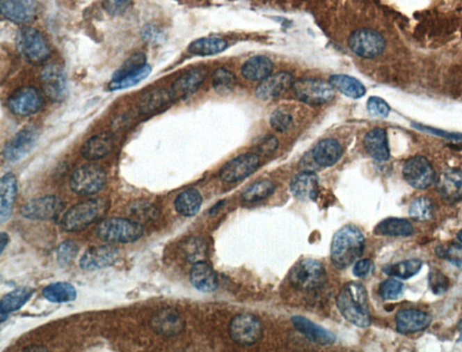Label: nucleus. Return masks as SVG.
<instances>
[{
    "instance_id": "nucleus-1",
    "label": "nucleus",
    "mask_w": 462,
    "mask_h": 352,
    "mask_svg": "<svg viewBox=\"0 0 462 352\" xmlns=\"http://www.w3.org/2000/svg\"><path fill=\"white\" fill-rule=\"evenodd\" d=\"M337 307L342 316L356 326L367 328L372 324L367 290L358 282H349L342 287L337 297Z\"/></svg>"
},
{
    "instance_id": "nucleus-2",
    "label": "nucleus",
    "mask_w": 462,
    "mask_h": 352,
    "mask_svg": "<svg viewBox=\"0 0 462 352\" xmlns=\"http://www.w3.org/2000/svg\"><path fill=\"white\" fill-rule=\"evenodd\" d=\"M365 238L360 230L353 224H346L333 236L330 257L334 266L346 269L363 254Z\"/></svg>"
},
{
    "instance_id": "nucleus-3",
    "label": "nucleus",
    "mask_w": 462,
    "mask_h": 352,
    "mask_svg": "<svg viewBox=\"0 0 462 352\" xmlns=\"http://www.w3.org/2000/svg\"><path fill=\"white\" fill-rule=\"evenodd\" d=\"M109 201L96 198L84 200L72 206L61 220V227L66 232H77L97 222L107 213Z\"/></svg>"
},
{
    "instance_id": "nucleus-4",
    "label": "nucleus",
    "mask_w": 462,
    "mask_h": 352,
    "mask_svg": "<svg viewBox=\"0 0 462 352\" xmlns=\"http://www.w3.org/2000/svg\"><path fill=\"white\" fill-rule=\"evenodd\" d=\"M97 236L111 244H129L144 236V227L129 218L111 217L103 220L97 227Z\"/></svg>"
},
{
    "instance_id": "nucleus-5",
    "label": "nucleus",
    "mask_w": 462,
    "mask_h": 352,
    "mask_svg": "<svg viewBox=\"0 0 462 352\" xmlns=\"http://www.w3.org/2000/svg\"><path fill=\"white\" fill-rule=\"evenodd\" d=\"M16 45L21 56L33 65H40L49 59V44L44 36L33 27L25 26L18 30Z\"/></svg>"
},
{
    "instance_id": "nucleus-6",
    "label": "nucleus",
    "mask_w": 462,
    "mask_h": 352,
    "mask_svg": "<svg viewBox=\"0 0 462 352\" xmlns=\"http://www.w3.org/2000/svg\"><path fill=\"white\" fill-rule=\"evenodd\" d=\"M107 183V173L98 164H85L76 169L70 180V187L80 196L95 195Z\"/></svg>"
},
{
    "instance_id": "nucleus-7",
    "label": "nucleus",
    "mask_w": 462,
    "mask_h": 352,
    "mask_svg": "<svg viewBox=\"0 0 462 352\" xmlns=\"http://www.w3.org/2000/svg\"><path fill=\"white\" fill-rule=\"evenodd\" d=\"M289 278L294 287L305 291L318 289L327 280L324 266L314 259L303 260L297 263L292 268Z\"/></svg>"
},
{
    "instance_id": "nucleus-8",
    "label": "nucleus",
    "mask_w": 462,
    "mask_h": 352,
    "mask_svg": "<svg viewBox=\"0 0 462 352\" xmlns=\"http://www.w3.org/2000/svg\"><path fill=\"white\" fill-rule=\"evenodd\" d=\"M231 339L236 344L251 346L257 344L263 335V326L256 316L249 314L237 315L229 326Z\"/></svg>"
},
{
    "instance_id": "nucleus-9",
    "label": "nucleus",
    "mask_w": 462,
    "mask_h": 352,
    "mask_svg": "<svg viewBox=\"0 0 462 352\" xmlns=\"http://www.w3.org/2000/svg\"><path fill=\"white\" fill-rule=\"evenodd\" d=\"M349 45L358 56L373 59L384 52L385 41L379 33L372 29H360L349 36Z\"/></svg>"
},
{
    "instance_id": "nucleus-10",
    "label": "nucleus",
    "mask_w": 462,
    "mask_h": 352,
    "mask_svg": "<svg viewBox=\"0 0 462 352\" xmlns=\"http://www.w3.org/2000/svg\"><path fill=\"white\" fill-rule=\"evenodd\" d=\"M65 208V203L59 197L48 195L30 200L20 209L26 220L47 221L56 220Z\"/></svg>"
},
{
    "instance_id": "nucleus-11",
    "label": "nucleus",
    "mask_w": 462,
    "mask_h": 352,
    "mask_svg": "<svg viewBox=\"0 0 462 352\" xmlns=\"http://www.w3.org/2000/svg\"><path fill=\"white\" fill-rule=\"evenodd\" d=\"M297 98L308 105H324L334 98V88L330 83L315 79H303L294 84Z\"/></svg>"
},
{
    "instance_id": "nucleus-12",
    "label": "nucleus",
    "mask_w": 462,
    "mask_h": 352,
    "mask_svg": "<svg viewBox=\"0 0 462 352\" xmlns=\"http://www.w3.org/2000/svg\"><path fill=\"white\" fill-rule=\"evenodd\" d=\"M404 180L416 190H427L436 181V171L427 158L415 156L407 160L403 167Z\"/></svg>"
},
{
    "instance_id": "nucleus-13",
    "label": "nucleus",
    "mask_w": 462,
    "mask_h": 352,
    "mask_svg": "<svg viewBox=\"0 0 462 352\" xmlns=\"http://www.w3.org/2000/svg\"><path fill=\"white\" fill-rule=\"evenodd\" d=\"M41 86L51 101L62 102L68 93L65 70L58 63L45 66L41 72Z\"/></svg>"
},
{
    "instance_id": "nucleus-14",
    "label": "nucleus",
    "mask_w": 462,
    "mask_h": 352,
    "mask_svg": "<svg viewBox=\"0 0 462 352\" xmlns=\"http://www.w3.org/2000/svg\"><path fill=\"white\" fill-rule=\"evenodd\" d=\"M120 250L114 245H97L85 252L79 265L84 271H97L114 266L120 259Z\"/></svg>"
},
{
    "instance_id": "nucleus-15",
    "label": "nucleus",
    "mask_w": 462,
    "mask_h": 352,
    "mask_svg": "<svg viewBox=\"0 0 462 352\" xmlns=\"http://www.w3.org/2000/svg\"><path fill=\"white\" fill-rule=\"evenodd\" d=\"M260 158L256 154L239 155L225 164L221 169L220 177L228 183H235L253 174L260 166Z\"/></svg>"
},
{
    "instance_id": "nucleus-16",
    "label": "nucleus",
    "mask_w": 462,
    "mask_h": 352,
    "mask_svg": "<svg viewBox=\"0 0 462 352\" xmlns=\"http://www.w3.org/2000/svg\"><path fill=\"white\" fill-rule=\"evenodd\" d=\"M41 93L33 87H22L9 97V110L17 116L26 117L36 114L42 106Z\"/></svg>"
},
{
    "instance_id": "nucleus-17",
    "label": "nucleus",
    "mask_w": 462,
    "mask_h": 352,
    "mask_svg": "<svg viewBox=\"0 0 462 352\" xmlns=\"http://www.w3.org/2000/svg\"><path fill=\"white\" fill-rule=\"evenodd\" d=\"M38 137L39 132L35 127H26L6 144L4 151H3V156L9 162H19L33 150Z\"/></svg>"
},
{
    "instance_id": "nucleus-18",
    "label": "nucleus",
    "mask_w": 462,
    "mask_h": 352,
    "mask_svg": "<svg viewBox=\"0 0 462 352\" xmlns=\"http://www.w3.org/2000/svg\"><path fill=\"white\" fill-rule=\"evenodd\" d=\"M1 13L16 24L30 22L38 12L36 0H0Z\"/></svg>"
},
{
    "instance_id": "nucleus-19",
    "label": "nucleus",
    "mask_w": 462,
    "mask_h": 352,
    "mask_svg": "<svg viewBox=\"0 0 462 352\" xmlns=\"http://www.w3.org/2000/svg\"><path fill=\"white\" fill-rule=\"evenodd\" d=\"M397 330L401 335H412L422 332L430 326L431 317L418 309H401L396 316Z\"/></svg>"
},
{
    "instance_id": "nucleus-20",
    "label": "nucleus",
    "mask_w": 462,
    "mask_h": 352,
    "mask_svg": "<svg viewBox=\"0 0 462 352\" xmlns=\"http://www.w3.org/2000/svg\"><path fill=\"white\" fill-rule=\"evenodd\" d=\"M206 77V71L203 69H193L176 79L170 89L173 101H178L193 95L202 86Z\"/></svg>"
},
{
    "instance_id": "nucleus-21",
    "label": "nucleus",
    "mask_w": 462,
    "mask_h": 352,
    "mask_svg": "<svg viewBox=\"0 0 462 352\" xmlns=\"http://www.w3.org/2000/svg\"><path fill=\"white\" fill-rule=\"evenodd\" d=\"M438 193L445 201L456 203L462 199V171L449 169L439 176L436 182Z\"/></svg>"
},
{
    "instance_id": "nucleus-22",
    "label": "nucleus",
    "mask_w": 462,
    "mask_h": 352,
    "mask_svg": "<svg viewBox=\"0 0 462 352\" xmlns=\"http://www.w3.org/2000/svg\"><path fill=\"white\" fill-rule=\"evenodd\" d=\"M294 78L289 72H279L264 79L257 86L256 95L263 101L278 98L293 86Z\"/></svg>"
},
{
    "instance_id": "nucleus-23",
    "label": "nucleus",
    "mask_w": 462,
    "mask_h": 352,
    "mask_svg": "<svg viewBox=\"0 0 462 352\" xmlns=\"http://www.w3.org/2000/svg\"><path fill=\"white\" fill-rule=\"evenodd\" d=\"M152 328L157 335L175 336L184 330V321L175 309L164 308L152 319Z\"/></svg>"
},
{
    "instance_id": "nucleus-24",
    "label": "nucleus",
    "mask_w": 462,
    "mask_h": 352,
    "mask_svg": "<svg viewBox=\"0 0 462 352\" xmlns=\"http://www.w3.org/2000/svg\"><path fill=\"white\" fill-rule=\"evenodd\" d=\"M292 323L294 328L305 335L309 341L321 346H329L336 342V336L324 327L318 326L309 319L303 316L292 317Z\"/></svg>"
},
{
    "instance_id": "nucleus-25",
    "label": "nucleus",
    "mask_w": 462,
    "mask_h": 352,
    "mask_svg": "<svg viewBox=\"0 0 462 352\" xmlns=\"http://www.w3.org/2000/svg\"><path fill=\"white\" fill-rule=\"evenodd\" d=\"M17 194V178L13 173L8 172L0 181V222L2 224L10 220Z\"/></svg>"
},
{
    "instance_id": "nucleus-26",
    "label": "nucleus",
    "mask_w": 462,
    "mask_h": 352,
    "mask_svg": "<svg viewBox=\"0 0 462 352\" xmlns=\"http://www.w3.org/2000/svg\"><path fill=\"white\" fill-rule=\"evenodd\" d=\"M114 137L107 132L99 133L88 139L81 147V153L88 160H99L111 153Z\"/></svg>"
},
{
    "instance_id": "nucleus-27",
    "label": "nucleus",
    "mask_w": 462,
    "mask_h": 352,
    "mask_svg": "<svg viewBox=\"0 0 462 352\" xmlns=\"http://www.w3.org/2000/svg\"><path fill=\"white\" fill-rule=\"evenodd\" d=\"M291 192L301 200H314L319 191V178L311 171H303L294 176L291 182Z\"/></svg>"
},
{
    "instance_id": "nucleus-28",
    "label": "nucleus",
    "mask_w": 462,
    "mask_h": 352,
    "mask_svg": "<svg viewBox=\"0 0 462 352\" xmlns=\"http://www.w3.org/2000/svg\"><path fill=\"white\" fill-rule=\"evenodd\" d=\"M190 280L193 287L200 292L212 293L218 288L217 275L205 261L194 263L191 270Z\"/></svg>"
},
{
    "instance_id": "nucleus-29",
    "label": "nucleus",
    "mask_w": 462,
    "mask_h": 352,
    "mask_svg": "<svg viewBox=\"0 0 462 352\" xmlns=\"http://www.w3.org/2000/svg\"><path fill=\"white\" fill-rule=\"evenodd\" d=\"M365 148L374 160L385 162L390 157L387 132L376 128L367 132L364 139Z\"/></svg>"
},
{
    "instance_id": "nucleus-30",
    "label": "nucleus",
    "mask_w": 462,
    "mask_h": 352,
    "mask_svg": "<svg viewBox=\"0 0 462 352\" xmlns=\"http://www.w3.org/2000/svg\"><path fill=\"white\" fill-rule=\"evenodd\" d=\"M342 148L336 139H325L315 145L312 157L314 162L321 167H331L339 162Z\"/></svg>"
},
{
    "instance_id": "nucleus-31",
    "label": "nucleus",
    "mask_w": 462,
    "mask_h": 352,
    "mask_svg": "<svg viewBox=\"0 0 462 352\" xmlns=\"http://www.w3.org/2000/svg\"><path fill=\"white\" fill-rule=\"evenodd\" d=\"M35 290L29 286H21L6 294L0 301V312H1V323H4L5 318L9 314L17 312L31 299Z\"/></svg>"
},
{
    "instance_id": "nucleus-32",
    "label": "nucleus",
    "mask_w": 462,
    "mask_h": 352,
    "mask_svg": "<svg viewBox=\"0 0 462 352\" xmlns=\"http://www.w3.org/2000/svg\"><path fill=\"white\" fill-rule=\"evenodd\" d=\"M273 70V63L266 56H255L242 66L243 77L249 81H260L269 77Z\"/></svg>"
},
{
    "instance_id": "nucleus-33",
    "label": "nucleus",
    "mask_w": 462,
    "mask_h": 352,
    "mask_svg": "<svg viewBox=\"0 0 462 352\" xmlns=\"http://www.w3.org/2000/svg\"><path fill=\"white\" fill-rule=\"evenodd\" d=\"M413 227L404 218L388 217L382 220L374 229L376 236H408L413 235Z\"/></svg>"
},
{
    "instance_id": "nucleus-34",
    "label": "nucleus",
    "mask_w": 462,
    "mask_h": 352,
    "mask_svg": "<svg viewBox=\"0 0 462 352\" xmlns=\"http://www.w3.org/2000/svg\"><path fill=\"white\" fill-rule=\"evenodd\" d=\"M202 205V197L196 189L184 190L175 200V211L186 217H193L198 213Z\"/></svg>"
},
{
    "instance_id": "nucleus-35",
    "label": "nucleus",
    "mask_w": 462,
    "mask_h": 352,
    "mask_svg": "<svg viewBox=\"0 0 462 352\" xmlns=\"http://www.w3.org/2000/svg\"><path fill=\"white\" fill-rule=\"evenodd\" d=\"M42 296L50 303H70L75 301L77 298V291L72 284L67 282H57L45 287L42 289Z\"/></svg>"
},
{
    "instance_id": "nucleus-36",
    "label": "nucleus",
    "mask_w": 462,
    "mask_h": 352,
    "mask_svg": "<svg viewBox=\"0 0 462 352\" xmlns=\"http://www.w3.org/2000/svg\"><path fill=\"white\" fill-rule=\"evenodd\" d=\"M330 84L334 89L338 90L351 98L358 99L365 95L366 88L357 79L345 75H334L330 78Z\"/></svg>"
},
{
    "instance_id": "nucleus-37",
    "label": "nucleus",
    "mask_w": 462,
    "mask_h": 352,
    "mask_svg": "<svg viewBox=\"0 0 462 352\" xmlns=\"http://www.w3.org/2000/svg\"><path fill=\"white\" fill-rule=\"evenodd\" d=\"M228 43L218 38H203L193 41L188 51L196 56H206L221 53L227 49Z\"/></svg>"
},
{
    "instance_id": "nucleus-38",
    "label": "nucleus",
    "mask_w": 462,
    "mask_h": 352,
    "mask_svg": "<svg viewBox=\"0 0 462 352\" xmlns=\"http://www.w3.org/2000/svg\"><path fill=\"white\" fill-rule=\"evenodd\" d=\"M152 72L150 66L145 63L142 68L135 70L129 74L123 75V77L112 79L109 84V90L118 91L125 90L127 88L133 87L141 83L145 79L148 77Z\"/></svg>"
},
{
    "instance_id": "nucleus-39",
    "label": "nucleus",
    "mask_w": 462,
    "mask_h": 352,
    "mask_svg": "<svg viewBox=\"0 0 462 352\" xmlns=\"http://www.w3.org/2000/svg\"><path fill=\"white\" fill-rule=\"evenodd\" d=\"M422 266V261L418 259H412L402 261L394 265L385 266L383 271L385 274L390 276H395L401 279H409L417 275L421 271Z\"/></svg>"
},
{
    "instance_id": "nucleus-40",
    "label": "nucleus",
    "mask_w": 462,
    "mask_h": 352,
    "mask_svg": "<svg viewBox=\"0 0 462 352\" xmlns=\"http://www.w3.org/2000/svg\"><path fill=\"white\" fill-rule=\"evenodd\" d=\"M273 191H275V185L272 181L269 180L257 181L242 193V199L248 203L262 201L271 196Z\"/></svg>"
},
{
    "instance_id": "nucleus-41",
    "label": "nucleus",
    "mask_w": 462,
    "mask_h": 352,
    "mask_svg": "<svg viewBox=\"0 0 462 352\" xmlns=\"http://www.w3.org/2000/svg\"><path fill=\"white\" fill-rule=\"evenodd\" d=\"M434 212L433 202L427 197L413 199L409 206V215L417 222H425L433 217Z\"/></svg>"
},
{
    "instance_id": "nucleus-42",
    "label": "nucleus",
    "mask_w": 462,
    "mask_h": 352,
    "mask_svg": "<svg viewBox=\"0 0 462 352\" xmlns=\"http://www.w3.org/2000/svg\"><path fill=\"white\" fill-rule=\"evenodd\" d=\"M173 102L170 92L165 90H157L144 97L141 102V112L143 114H151V112L160 110L165 107L167 103Z\"/></svg>"
},
{
    "instance_id": "nucleus-43",
    "label": "nucleus",
    "mask_w": 462,
    "mask_h": 352,
    "mask_svg": "<svg viewBox=\"0 0 462 352\" xmlns=\"http://www.w3.org/2000/svg\"><path fill=\"white\" fill-rule=\"evenodd\" d=\"M182 248L185 258L190 263L202 262L206 258L207 245L202 239L198 238L187 239Z\"/></svg>"
},
{
    "instance_id": "nucleus-44",
    "label": "nucleus",
    "mask_w": 462,
    "mask_h": 352,
    "mask_svg": "<svg viewBox=\"0 0 462 352\" xmlns=\"http://www.w3.org/2000/svg\"><path fill=\"white\" fill-rule=\"evenodd\" d=\"M236 84L235 75L229 70L225 68H218L216 70L212 77V86L216 91L221 95L229 93L234 89Z\"/></svg>"
},
{
    "instance_id": "nucleus-45",
    "label": "nucleus",
    "mask_w": 462,
    "mask_h": 352,
    "mask_svg": "<svg viewBox=\"0 0 462 352\" xmlns=\"http://www.w3.org/2000/svg\"><path fill=\"white\" fill-rule=\"evenodd\" d=\"M79 245L72 240H66L61 243L57 248V262L61 267H67L71 265L77 257Z\"/></svg>"
},
{
    "instance_id": "nucleus-46",
    "label": "nucleus",
    "mask_w": 462,
    "mask_h": 352,
    "mask_svg": "<svg viewBox=\"0 0 462 352\" xmlns=\"http://www.w3.org/2000/svg\"><path fill=\"white\" fill-rule=\"evenodd\" d=\"M436 254L438 257L462 269V245L458 244H451L446 247L442 245L437 247Z\"/></svg>"
},
{
    "instance_id": "nucleus-47",
    "label": "nucleus",
    "mask_w": 462,
    "mask_h": 352,
    "mask_svg": "<svg viewBox=\"0 0 462 352\" xmlns=\"http://www.w3.org/2000/svg\"><path fill=\"white\" fill-rule=\"evenodd\" d=\"M404 292V285L396 279H388L383 282L379 286V294L382 299L397 300L403 296Z\"/></svg>"
},
{
    "instance_id": "nucleus-48",
    "label": "nucleus",
    "mask_w": 462,
    "mask_h": 352,
    "mask_svg": "<svg viewBox=\"0 0 462 352\" xmlns=\"http://www.w3.org/2000/svg\"><path fill=\"white\" fill-rule=\"evenodd\" d=\"M270 124L276 132H285L291 128L293 124V117L285 110H276L270 117Z\"/></svg>"
},
{
    "instance_id": "nucleus-49",
    "label": "nucleus",
    "mask_w": 462,
    "mask_h": 352,
    "mask_svg": "<svg viewBox=\"0 0 462 352\" xmlns=\"http://www.w3.org/2000/svg\"><path fill=\"white\" fill-rule=\"evenodd\" d=\"M429 284L431 292L436 296H440L449 289V278L439 270L431 268L429 274Z\"/></svg>"
},
{
    "instance_id": "nucleus-50",
    "label": "nucleus",
    "mask_w": 462,
    "mask_h": 352,
    "mask_svg": "<svg viewBox=\"0 0 462 352\" xmlns=\"http://www.w3.org/2000/svg\"><path fill=\"white\" fill-rule=\"evenodd\" d=\"M367 110L373 116L385 118L388 116L390 107L384 100L373 96L367 101Z\"/></svg>"
},
{
    "instance_id": "nucleus-51",
    "label": "nucleus",
    "mask_w": 462,
    "mask_h": 352,
    "mask_svg": "<svg viewBox=\"0 0 462 352\" xmlns=\"http://www.w3.org/2000/svg\"><path fill=\"white\" fill-rule=\"evenodd\" d=\"M132 0H104V8L108 13L111 15H120L122 13Z\"/></svg>"
},
{
    "instance_id": "nucleus-52",
    "label": "nucleus",
    "mask_w": 462,
    "mask_h": 352,
    "mask_svg": "<svg viewBox=\"0 0 462 352\" xmlns=\"http://www.w3.org/2000/svg\"><path fill=\"white\" fill-rule=\"evenodd\" d=\"M374 270V263L372 260L364 259L356 263L353 274L358 278H366Z\"/></svg>"
},
{
    "instance_id": "nucleus-53",
    "label": "nucleus",
    "mask_w": 462,
    "mask_h": 352,
    "mask_svg": "<svg viewBox=\"0 0 462 352\" xmlns=\"http://www.w3.org/2000/svg\"><path fill=\"white\" fill-rule=\"evenodd\" d=\"M257 148L260 153L270 154L278 148V141L273 136H266V137L261 139Z\"/></svg>"
},
{
    "instance_id": "nucleus-54",
    "label": "nucleus",
    "mask_w": 462,
    "mask_h": 352,
    "mask_svg": "<svg viewBox=\"0 0 462 352\" xmlns=\"http://www.w3.org/2000/svg\"><path fill=\"white\" fill-rule=\"evenodd\" d=\"M9 242V236L7 233L1 232L0 234V254H3L6 247H7Z\"/></svg>"
},
{
    "instance_id": "nucleus-55",
    "label": "nucleus",
    "mask_w": 462,
    "mask_h": 352,
    "mask_svg": "<svg viewBox=\"0 0 462 352\" xmlns=\"http://www.w3.org/2000/svg\"><path fill=\"white\" fill-rule=\"evenodd\" d=\"M24 351H47V349L42 347V346H30V347H26Z\"/></svg>"
},
{
    "instance_id": "nucleus-56",
    "label": "nucleus",
    "mask_w": 462,
    "mask_h": 352,
    "mask_svg": "<svg viewBox=\"0 0 462 352\" xmlns=\"http://www.w3.org/2000/svg\"><path fill=\"white\" fill-rule=\"evenodd\" d=\"M458 330H459V342H462V321H461L460 323H459Z\"/></svg>"
},
{
    "instance_id": "nucleus-57",
    "label": "nucleus",
    "mask_w": 462,
    "mask_h": 352,
    "mask_svg": "<svg viewBox=\"0 0 462 352\" xmlns=\"http://www.w3.org/2000/svg\"><path fill=\"white\" fill-rule=\"evenodd\" d=\"M458 238L460 239V241L462 242V230H461L460 232L458 233Z\"/></svg>"
}]
</instances>
